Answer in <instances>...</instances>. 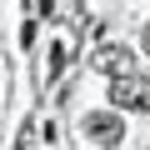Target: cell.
I'll use <instances>...</instances> for the list:
<instances>
[{
    "label": "cell",
    "mask_w": 150,
    "mask_h": 150,
    "mask_svg": "<svg viewBox=\"0 0 150 150\" xmlns=\"http://www.w3.org/2000/svg\"><path fill=\"white\" fill-rule=\"evenodd\" d=\"M110 100H115V110L145 115L150 110V80H145V75H120V80L110 85Z\"/></svg>",
    "instance_id": "obj_1"
},
{
    "label": "cell",
    "mask_w": 150,
    "mask_h": 150,
    "mask_svg": "<svg viewBox=\"0 0 150 150\" xmlns=\"http://www.w3.org/2000/svg\"><path fill=\"white\" fill-rule=\"evenodd\" d=\"M85 140H95V145H105V150H115L120 140H125V125H120V115H110V110H95V115H85Z\"/></svg>",
    "instance_id": "obj_2"
},
{
    "label": "cell",
    "mask_w": 150,
    "mask_h": 150,
    "mask_svg": "<svg viewBox=\"0 0 150 150\" xmlns=\"http://www.w3.org/2000/svg\"><path fill=\"white\" fill-rule=\"evenodd\" d=\"M70 55H75V25L55 35V45H50V60H45V80H60V70L70 65Z\"/></svg>",
    "instance_id": "obj_3"
},
{
    "label": "cell",
    "mask_w": 150,
    "mask_h": 150,
    "mask_svg": "<svg viewBox=\"0 0 150 150\" xmlns=\"http://www.w3.org/2000/svg\"><path fill=\"white\" fill-rule=\"evenodd\" d=\"M95 70H105V75H115V80H120V75H135L130 70V50H120V45H105V50H95V60H90Z\"/></svg>",
    "instance_id": "obj_4"
},
{
    "label": "cell",
    "mask_w": 150,
    "mask_h": 150,
    "mask_svg": "<svg viewBox=\"0 0 150 150\" xmlns=\"http://www.w3.org/2000/svg\"><path fill=\"white\" fill-rule=\"evenodd\" d=\"M145 50H150V25H145Z\"/></svg>",
    "instance_id": "obj_5"
}]
</instances>
